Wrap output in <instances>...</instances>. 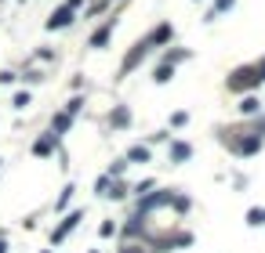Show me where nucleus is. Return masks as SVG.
<instances>
[{"mask_svg": "<svg viewBox=\"0 0 265 253\" xmlns=\"http://www.w3.org/2000/svg\"><path fill=\"white\" fill-rule=\"evenodd\" d=\"M69 123H73V116H69V112H58V116H55V134H62Z\"/></svg>", "mask_w": 265, "mask_h": 253, "instance_id": "6e6552de", "label": "nucleus"}, {"mask_svg": "<svg viewBox=\"0 0 265 253\" xmlns=\"http://www.w3.org/2000/svg\"><path fill=\"white\" fill-rule=\"evenodd\" d=\"M189 156H193V148H189V145H182V141L171 145V159H174V163H182V159H189Z\"/></svg>", "mask_w": 265, "mask_h": 253, "instance_id": "423d86ee", "label": "nucleus"}, {"mask_svg": "<svg viewBox=\"0 0 265 253\" xmlns=\"http://www.w3.org/2000/svg\"><path fill=\"white\" fill-rule=\"evenodd\" d=\"M109 33H113V18L102 26V29H95V36H91V47H105V40H109Z\"/></svg>", "mask_w": 265, "mask_h": 253, "instance_id": "20e7f679", "label": "nucleus"}, {"mask_svg": "<svg viewBox=\"0 0 265 253\" xmlns=\"http://www.w3.org/2000/svg\"><path fill=\"white\" fill-rule=\"evenodd\" d=\"M77 221H80V214H69V217H65V221H62V228H58V232H55V242H58V239H65V235H69V232H73V228H77Z\"/></svg>", "mask_w": 265, "mask_h": 253, "instance_id": "39448f33", "label": "nucleus"}, {"mask_svg": "<svg viewBox=\"0 0 265 253\" xmlns=\"http://www.w3.org/2000/svg\"><path fill=\"white\" fill-rule=\"evenodd\" d=\"M55 138H58V134H51V138H40V141L33 145V152H36V156H48V152L55 148Z\"/></svg>", "mask_w": 265, "mask_h": 253, "instance_id": "0eeeda50", "label": "nucleus"}, {"mask_svg": "<svg viewBox=\"0 0 265 253\" xmlns=\"http://www.w3.org/2000/svg\"><path fill=\"white\" fill-rule=\"evenodd\" d=\"M145 51H149V44H145V40H142V44H138V47H135V51H131L127 58H124V65H120V72H127V69H135V65H138V62L145 58Z\"/></svg>", "mask_w": 265, "mask_h": 253, "instance_id": "7ed1b4c3", "label": "nucleus"}, {"mask_svg": "<svg viewBox=\"0 0 265 253\" xmlns=\"http://www.w3.org/2000/svg\"><path fill=\"white\" fill-rule=\"evenodd\" d=\"M65 22H73V8H69V4H62V8L48 18V29H62Z\"/></svg>", "mask_w": 265, "mask_h": 253, "instance_id": "f03ea898", "label": "nucleus"}, {"mask_svg": "<svg viewBox=\"0 0 265 253\" xmlns=\"http://www.w3.org/2000/svg\"><path fill=\"white\" fill-rule=\"evenodd\" d=\"M258 80H261V76H258V69H254V65H247V69H236V72H233L229 87H233V91H240V87H254Z\"/></svg>", "mask_w": 265, "mask_h": 253, "instance_id": "f257e3e1", "label": "nucleus"}, {"mask_svg": "<svg viewBox=\"0 0 265 253\" xmlns=\"http://www.w3.org/2000/svg\"><path fill=\"white\" fill-rule=\"evenodd\" d=\"M171 123H174V127H182V123H189V112H174V116H171Z\"/></svg>", "mask_w": 265, "mask_h": 253, "instance_id": "9b49d317", "label": "nucleus"}, {"mask_svg": "<svg viewBox=\"0 0 265 253\" xmlns=\"http://www.w3.org/2000/svg\"><path fill=\"white\" fill-rule=\"evenodd\" d=\"M229 4H233V0H218V4L211 8V15H207V18H214V15H222V11H229Z\"/></svg>", "mask_w": 265, "mask_h": 253, "instance_id": "9d476101", "label": "nucleus"}, {"mask_svg": "<svg viewBox=\"0 0 265 253\" xmlns=\"http://www.w3.org/2000/svg\"><path fill=\"white\" fill-rule=\"evenodd\" d=\"M153 80H157V83H167V80H171V62H167V65H160Z\"/></svg>", "mask_w": 265, "mask_h": 253, "instance_id": "1a4fd4ad", "label": "nucleus"}, {"mask_svg": "<svg viewBox=\"0 0 265 253\" xmlns=\"http://www.w3.org/2000/svg\"><path fill=\"white\" fill-rule=\"evenodd\" d=\"M254 69H258V76H261V80H265V58H261V62H258V65H254Z\"/></svg>", "mask_w": 265, "mask_h": 253, "instance_id": "f8f14e48", "label": "nucleus"}, {"mask_svg": "<svg viewBox=\"0 0 265 253\" xmlns=\"http://www.w3.org/2000/svg\"><path fill=\"white\" fill-rule=\"evenodd\" d=\"M124 253H138V249H135V246H124Z\"/></svg>", "mask_w": 265, "mask_h": 253, "instance_id": "ddd939ff", "label": "nucleus"}]
</instances>
